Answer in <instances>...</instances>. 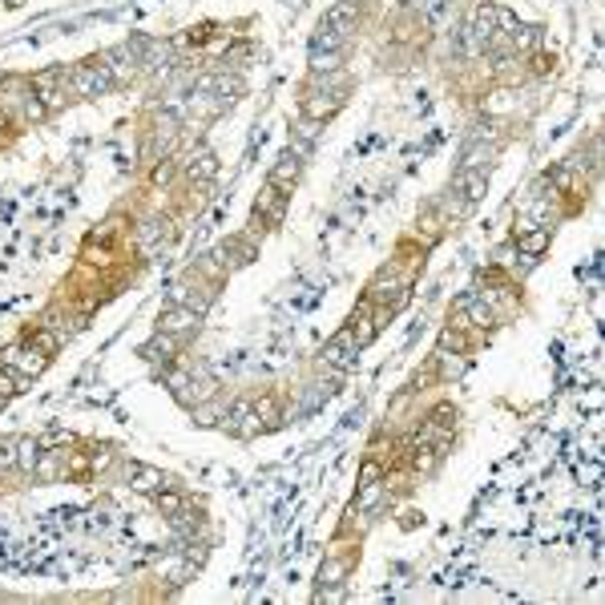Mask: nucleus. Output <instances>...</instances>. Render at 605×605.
<instances>
[{"label": "nucleus", "mask_w": 605, "mask_h": 605, "mask_svg": "<svg viewBox=\"0 0 605 605\" xmlns=\"http://www.w3.org/2000/svg\"><path fill=\"white\" fill-rule=\"evenodd\" d=\"M420 263H424V251L420 255H412L408 263H387L384 271L371 279V287H368V299L376 303V307H387L395 315V311L412 299V283H416V271H420Z\"/></svg>", "instance_id": "nucleus-1"}, {"label": "nucleus", "mask_w": 605, "mask_h": 605, "mask_svg": "<svg viewBox=\"0 0 605 605\" xmlns=\"http://www.w3.org/2000/svg\"><path fill=\"white\" fill-rule=\"evenodd\" d=\"M355 20H360V4H335L323 20H319V33H315V44L311 49H343L347 36L355 33Z\"/></svg>", "instance_id": "nucleus-2"}, {"label": "nucleus", "mask_w": 605, "mask_h": 605, "mask_svg": "<svg viewBox=\"0 0 605 605\" xmlns=\"http://www.w3.org/2000/svg\"><path fill=\"white\" fill-rule=\"evenodd\" d=\"M114 89V77H109L106 61L93 57V61H81L69 69V93L73 97H101Z\"/></svg>", "instance_id": "nucleus-3"}, {"label": "nucleus", "mask_w": 605, "mask_h": 605, "mask_svg": "<svg viewBox=\"0 0 605 605\" xmlns=\"http://www.w3.org/2000/svg\"><path fill=\"white\" fill-rule=\"evenodd\" d=\"M283 214H287V190H279L275 182H267L255 198V214H251V238L263 235V230L279 227Z\"/></svg>", "instance_id": "nucleus-4"}, {"label": "nucleus", "mask_w": 605, "mask_h": 605, "mask_svg": "<svg viewBox=\"0 0 605 605\" xmlns=\"http://www.w3.org/2000/svg\"><path fill=\"white\" fill-rule=\"evenodd\" d=\"M0 363H4V368H12L20 379H28V384H33V379L49 368V355H44L33 339H20V343H12V347L0 351Z\"/></svg>", "instance_id": "nucleus-5"}, {"label": "nucleus", "mask_w": 605, "mask_h": 605, "mask_svg": "<svg viewBox=\"0 0 605 605\" xmlns=\"http://www.w3.org/2000/svg\"><path fill=\"white\" fill-rule=\"evenodd\" d=\"M387 319H392V311H387V307H376V303H371V299L363 295V299H360V307L351 311L347 327H351V335H355V343H360V347H368V343L387 327Z\"/></svg>", "instance_id": "nucleus-6"}, {"label": "nucleus", "mask_w": 605, "mask_h": 605, "mask_svg": "<svg viewBox=\"0 0 605 605\" xmlns=\"http://www.w3.org/2000/svg\"><path fill=\"white\" fill-rule=\"evenodd\" d=\"M360 343H355V335H351V327H343V331H335L331 339L323 343V351H319V363L331 371H351L355 368V360H360Z\"/></svg>", "instance_id": "nucleus-7"}, {"label": "nucleus", "mask_w": 605, "mask_h": 605, "mask_svg": "<svg viewBox=\"0 0 605 605\" xmlns=\"http://www.w3.org/2000/svg\"><path fill=\"white\" fill-rule=\"evenodd\" d=\"M28 85H33V93L41 97L44 106H49V114H53V109H61L65 101H73V93H69V69H44V73H36Z\"/></svg>", "instance_id": "nucleus-8"}, {"label": "nucleus", "mask_w": 605, "mask_h": 605, "mask_svg": "<svg viewBox=\"0 0 605 605\" xmlns=\"http://www.w3.org/2000/svg\"><path fill=\"white\" fill-rule=\"evenodd\" d=\"M355 569V553L343 545V537L331 545V553H327V561H323V569H319V585H343L347 581V573Z\"/></svg>", "instance_id": "nucleus-9"}, {"label": "nucleus", "mask_w": 605, "mask_h": 605, "mask_svg": "<svg viewBox=\"0 0 605 605\" xmlns=\"http://www.w3.org/2000/svg\"><path fill=\"white\" fill-rule=\"evenodd\" d=\"M255 255H259V246H255V238L251 235H238V238H230V243H222L219 251H214V259L222 263V271H238V267H246Z\"/></svg>", "instance_id": "nucleus-10"}, {"label": "nucleus", "mask_w": 605, "mask_h": 605, "mask_svg": "<svg viewBox=\"0 0 605 605\" xmlns=\"http://www.w3.org/2000/svg\"><path fill=\"white\" fill-rule=\"evenodd\" d=\"M198 319H202L198 311L182 307V303H170V307L158 315V331H170V335H178V339H186V335H194Z\"/></svg>", "instance_id": "nucleus-11"}, {"label": "nucleus", "mask_w": 605, "mask_h": 605, "mask_svg": "<svg viewBox=\"0 0 605 605\" xmlns=\"http://www.w3.org/2000/svg\"><path fill=\"white\" fill-rule=\"evenodd\" d=\"M448 190H457L468 206H476V202L484 198V190H489V170H465V166H460V174L452 178V186H448Z\"/></svg>", "instance_id": "nucleus-12"}, {"label": "nucleus", "mask_w": 605, "mask_h": 605, "mask_svg": "<svg viewBox=\"0 0 605 605\" xmlns=\"http://www.w3.org/2000/svg\"><path fill=\"white\" fill-rule=\"evenodd\" d=\"M33 476H41V481H61V476H69V452H65V444L41 452V457H36Z\"/></svg>", "instance_id": "nucleus-13"}, {"label": "nucleus", "mask_w": 605, "mask_h": 605, "mask_svg": "<svg viewBox=\"0 0 605 605\" xmlns=\"http://www.w3.org/2000/svg\"><path fill=\"white\" fill-rule=\"evenodd\" d=\"M182 343L186 339H178V335H170V331H158L154 339L141 347V355L146 360H154V363H174L178 355H182Z\"/></svg>", "instance_id": "nucleus-14"}, {"label": "nucleus", "mask_w": 605, "mask_h": 605, "mask_svg": "<svg viewBox=\"0 0 605 605\" xmlns=\"http://www.w3.org/2000/svg\"><path fill=\"white\" fill-rule=\"evenodd\" d=\"M299 174H303V146H299V149H287V154H283L279 166L271 170V182L279 186V190L291 194V186L299 182Z\"/></svg>", "instance_id": "nucleus-15"}, {"label": "nucleus", "mask_w": 605, "mask_h": 605, "mask_svg": "<svg viewBox=\"0 0 605 605\" xmlns=\"http://www.w3.org/2000/svg\"><path fill=\"white\" fill-rule=\"evenodd\" d=\"M125 476H130V489H138V492H158L162 484H166V473H162V468L141 465V460H130V465H125Z\"/></svg>", "instance_id": "nucleus-16"}, {"label": "nucleus", "mask_w": 605, "mask_h": 605, "mask_svg": "<svg viewBox=\"0 0 605 605\" xmlns=\"http://www.w3.org/2000/svg\"><path fill=\"white\" fill-rule=\"evenodd\" d=\"M513 246H517V255H521V259H541L545 251H549V227L521 230V235L513 238Z\"/></svg>", "instance_id": "nucleus-17"}, {"label": "nucleus", "mask_w": 605, "mask_h": 605, "mask_svg": "<svg viewBox=\"0 0 605 605\" xmlns=\"http://www.w3.org/2000/svg\"><path fill=\"white\" fill-rule=\"evenodd\" d=\"M81 263H85V267H97V271L114 267V263H117L114 243H106V238H89V243L81 246Z\"/></svg>", "instance_id": "nucleus-18"}, {"label": "nucleus", "mask_w": 605, "mask_h": 605, "mask_svg": "<svg viewBox=\"0 0 605 605\" xmlns=\"http://www.w3.org/2000/svg\"><path fill=\"white\" fill-rule=\"evenodd\" d=\"M214 174H219V158H214L211 149H198V154L186 162V178H190V182H211Z\"/></svg>", "instance_id": "nucleus-19"}, {"label": "nucleus", "mask_w": 605, "mask_h": 605, "mask_svg": "<svg viewBox=\"0 0 605 605\" xmlns=\"http://www.w3.org/2000/svg\"><path fill=\"white\" fill-rule=\"evenodd\" d=\"M436 351H452V355H468V351H473V339H468V331H465V327H452V323H448L444 331H440V339H436Z\"/></svg>", "instance_id": "nucleus-20"}, {"label": "nucleus", "mask_w": 605, "mask_h": 605, "mask_svg": "<svg viewBox=\"0 0 605 605\" xmlns=\"http://www.w3.org/2000/svg\"><path fill=\"white\" fill-rule=\"evenodd\" d=\"M36 457H41V440H33V436L17 440V468L33 473V468H36Z\"/></svg>", "instance_id": "nucleus-21"}, {"label": "nucleus", "mask_w": 605, "mask_h": 605, "mask_svg": "<svg viewBox=\"0 0 605 605\" xmlns=\"http://www.w3.org/2000/svg\"><path fill=\"white\" fill-rule=\"evenodd\" d=\"M154 505L162 509V517H174L178 509H186V497H182V492H174V489H166V484H162V489L154 492Z\"/></svg>", "instance_id": "nucleus-22"}, {"label": "nucleus", "mask_w": 605, "mask_h": 605, "mask_svg": "<svg viewBox=\"0 0 605 605\" xmlns=\"http://www.w3.org/2000/svg\"><path fill=\"white\" fill-rule=\"evenodd\" d=\"M28 339H33L36 347L44 351V355H53V351L61 347V335H57L53 327H36V331H28Z\"/></svg>", "instance_id": "nucleus-23"}, {"label": "nucleus", "mask_w": 605, "mask_h": 605, "mask_svg": "<svg viewBox=\"0 0 605 605\" xmlns=\"http://www.w3.org/2000/svg\"><path fill=\"white\" fill-rule=\"evenodd\" d=\"M17 468V440L0 436V473H12Z\"/></svg>", "instance_id": "nucleus-24"}, {"label": "nucleus", "mask_w": 605, "mask_h": 605, "mask_svg": "<svg viewBox=\"0 0 605 605\" xmlns=\"http://www.w3.org/2000/svg\"><path fill=\"white\" fill-rule=\"evenodd\" d=\"M170 178H174V166H166V162H162V166L154 170V186H166Z\"/></svg>", "instance_id": "nucleus-25"}, {"label": "nucleus", "mask_w": 605, "mask_h": 605, "mask_svg": "<svg viewBox=\"0 0 605 605\" xmlns=\"http://www.w3.org/2000/svg\"><path fill=\"white\" fill-rule=\"evenodd\" d=\"M533 73H553V57L537 53V57H533Z\"/></svg>", "instance_id": "nucleus-26"}, {"label": "nucleus", "mask_w": 605, "mask_h": 605, "mask_svg": "<svg viewBox=\"0 0 605 605\" xmlns=\"http://www.w3.org/2000/svg\"><path fill=\"white\" fill-rule=\"evenodd\" d=\"M9 122H12V117L4 114V109H0V130H9Z\"/></svg>", "instance_id": "nucleus-27"}, {"label": "nucleus", "mask_w": 605, "mask_h": 605, "mask_svg": "<svg viewBox=\"0 0 605 605\" xmlns=\"http://www.w3.org/2000/svg\"><path fill=\"white\" fill-rule=\"evenodd\" d=\"M0 133H4V130H0Z\"/></svg>", "instance_id": "nucleus-28"}]
</instances>
